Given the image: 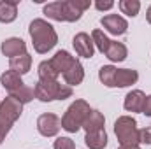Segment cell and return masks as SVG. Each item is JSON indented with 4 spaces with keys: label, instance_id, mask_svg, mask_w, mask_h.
<instances>
[{
    "label": "cell",
    "instance_id": "83f0119b",
    "mask_svg": "<svg viewBox=\"0 0 151 149\" xmlns=\"http://www.w3.org/2000/svg\"><path fill=\"white\" fill-rule=\"evenodd\" d=\"M95 7H97L99 11H109V9L114 7V2H111V0H107V2L99 0V2H95Z\"/></svg>",
    "mask_w": 151,
    "mask_h": 149
},
{
    "label": "cell",
    "instance_id": "44dd1931",
    "mask_svg": "<svg viewBox=\"0 0 151 149\" xmlns=\"http://www.w3.org/2000/svg\"><path fill=\"white\" fill-rule=\"evenodd\" d=\"M39 81H44V82H49V81H56L58 79V72L53 69V65H51V62L49 60H46V62H40L39 63Z\"/></svg>",
    "mask_w": 151,
    "mask_h": 149
},
{
    "label": "cell",
    "instance_id": "603a6c76",
    "mask_svg": "<svg viewBox=\"0 0 151 149\" xmlns=\"http://www.w3.org/2000/svg\"><path fill=\"white\" fill-rule=\"evenodd\" d=\"M91 40H93V46L100 51V53H104L106 54V51H107V47H109V44H111V40L107 39V35L102 32V30H93L91 32Z\"/></svg>",
    "mask_w": 151,
    "mask_h": 149
},
{
    "label": "cell",
    "instance_id": "5b68a950",
    "mask_svg": "<svg viewBox=\"0 0 151 149\" xmlns=\"http://www.w3.org/2000/svg\"><path fill=\"white\" fill-rule=\"evenodd\" d=\"M114 133L121 146H139V128L137 121L130 116H121L114 123Z\"/></svg>",
    "mask_w": 151,
    "mask_h": 149
},
{
    "label": "cell",
    "instance_id": "6da1fadb",
    "mask_svg": "<svg viewBox=\"0 0 151 149\" xmlns=\"http://www.w3.org/2000/svg\"><path fill=\"white\" fill-rule=\"evenodd\" d=\"M28 32H30V37L34 42V49L40 54L51 51L58 42V35H56L53 25H49L46 19H34L30 23Z\"/></svg>",
    "mask_w": 151,
    "mask_h": 149
},
{
    "label": "cell",
    "instance_id": "8992f818",
    "mask_svg": "<svg viewBox=\"0 0 151 149\" xmlns=\"http://www.w3.org/2000/svg\"><path fill=\"white\" fill-rule=\"evenodd\" d=\"M23 112V104L19 100H16L14 97H5L0 102V128L9 133L12 125L19 119Z\"/></svg>",
    "mask_w": 151,
    "mask_h": 149
},
{
    "label": "cell",
    "instance_id": "52a82bcc",
    "mask_svg": "<svg viewBox=\"0 0 151 149\" xmlns=\"http://www.w3.org/2000/svg\"><path fill=\"white\" fill-rule=\"evenodd\" d=\"M62 128V119L56 116V114H51V112H46V114H40L37 119V130L40 135L44 137H55Z\"/></svg>",
    "mask_w": 151,
    "mask_h": 149
},
{
    "label": "cell",
    "instance_id": "4316f807",
    "mask_svg": "<svg viewBox=\"0 0 151 149\" xmlns=\"http://www.w3.org/2000/svg\"><path fill=\"white\" fill-rule=\"evenodd\" d=\"M139 140H141V144H151V128L139 130Z\"/></svg>",
    "mask_w": 151,
    "mask_h": 149
},
{
    "label": "cell",
    "instance_id": "30bf717a",
    "mask_svg": "<svg viewBox=\"0 0 151 149\" xmlns=\"http://www.w3.org/2000/svg\"><path fill=\"white\" fill-rule=\"evenodd\" d=\"M72 46H74L76 53L79 56H83V58H91L93 53H95L93 40H91V37L88 34H84V32H81V34L76 35L74 40H72Z\"/></svg>",
    "mask_w": 151,
    "mask_h": 149
},
{
    "label": "cell",
    "instance_id": "7402d4cb",
    "mask_svg": "<svg viewBox=\"0 0 151 149\" xmlns=\"http://www.w3.org/2000/svg\"><path fill=\"white\" fill-rule=\"evenodd\" d=\"M116 67L113 65H104L99 70V79L102 81V84H106L107 88H116Z\"/></svg>",
    "mask_w": 151,
    "mask_h": 149
},
{
    "label": "cell",
    "instance_id": "484cf974",
    "mask_svg": "<svg viewBox=\"0 0 151 149\" xmlns=\"http://www.w3.org/2000/svg\"><path fill=\"white\" fill-rule=\"evenodd\" d=\"M53 148L55 149H76V144H74V140L69 139V137H58L55 140Z\"/></svg>",
    "mask_w": 151,
    "mask_h": 149
},
{
    "label": "cell",
    "instance_id": "7c38bea8",
    "mask_svg": "<svg viewBox=\"0 0 151 149\" xmlns=\"http://www.w3.org/2000/svg\"><path fill=\"white\" fill-rule=\"evenodd\" d=\"M0 82H2V86L9 91V95H12L14 91L21 90V88L25 86L21 75L16 74V72H12V70H5L4 74L0 75Z\"/></svg>",
    "mask_w": 151,
    "mask_h": 149
},
{
    "label": "cell",
    "instance_id": "ac0fdd59",
    "mask_svg": "<svg viewBox=\"0 0 151 149\" xmlns=\"http://www.w3.org/2000/svg\"><path fill=\"white\" fill-rule=\"evenodd\" d=\"M30 67H32V56L28 53L27 54H21V56H16V58H12L9 62V69L19 75L27 74L30 70Z\"/></svg>",
    "mask_w": 151,
    "mask_h": 149
},
{
    "label": "cell",
    "instance_id": "2e32d148",
    "mask_svg": "<svg viewBox=\"0 0 151 149\" xmlns=\"http://www.w3.org/2000/svg\"><path fill=\"white\" fill-rule=\"evenodd\" d=\"M18 16V2L0 0V23H12Z\"/></svg>",
    "mask_w": 151,
    "mask_h": 149
},
{
    "label": "cell",
    "instance_id": "9a60e30c",
    "mask_svg": "<svg viewBox=\"0 0 151 149\" xmlns=\"http://www.w3.org/2000/svg\"><path fill=\"white\" fill-rule=\"evenodd\" d=\"M51 65H53V69L58 72V74H63L72 63L76 62V58L74 56H70V53H67V51H58L51 60Z\"/></svg>",
    "mask_w": 151,
    "mask_h": 149
},
{
    "label": "cell",
    "instance_id": "7a4b0ae2",
    "mask_svg": "<svg viewBox=\"0 0 151 149\" xmlns=\"http://www.w3.org/2000/svg\"><path fill=\"white\" fill-rule=\"evenodd\" d=\"M90 112H91V109L86 100H76L74 104L69 105V109L65 111L63 117H62V128L67 130L69 133H76L79 128H83V123Z\"/></svg>",
    "mask_w": 151,
    "mask_h": 149
},
{
    "label": "cell",
    "instance_id": "e0dca14e",
    "mask_svg": "<svg viewBox=\"0 0 151 149\" xmlns=\"http://www.w3.org/2000/svg\"><path fill=\"white\" fill-rule=\"evenodd\" d=\"M139 79L137 70H132V69H118L116 70V88H127V86H132L135 84Z\"/></svg>",
    "mask_w": 151,
    "mask_h": 149
},
{
    "label": "cell",
    "instance_id": "3957f363",
    "mask_svg": "<svg viewBox=\"0 0 151 149\" xmlns=\"http://www.w3.org/2000/svg\"><path fill=\"white\" fill-rule=\"evenodd\" d=\"M35 91V98L40 102H53V100H65L72 97V88L69 84H62L58 81H39L34 88Z\"/></svg>",
    "mask_w": 151,
    "mask_h": 149
},
{
    "label": "cell",
    "instance_id": "d6a6232c",
    "mask_svg": "<svg viewBox=\"0 0 151 149\" xmlns=\"http://www.w3.org/2000/svg\"><path fill=\"white\" fill-rule=\"evenodd\" d=\"M5 135H7V133H5V132H4V130L0 128V144L4 142V139H5Z\"/></svg>",
    "mask_w": 151,
    "mask_h": 149
},
{
    "label": "cell",
    "instance_id": "f546056e",
    "mask_svg": "<svg viewBox=\"0 0 151 149\" xmlns=\"http://www.w3.org/2000/svg\"><path fill=\"white\" fill-rule=\"evenodd\" d=\"M142 114H146L148 117H151V95L146 97V102H144V107H142Z\"/></svg>",
    "mask_w": 151,
    "mask_h": 149
},
{
    "label": "cell",
    "instance_id": "d6986e66",
    "mask_svg": "<svg viewBox=\"0 0 151 149\" xmlns=\"http://www.w3.org/2000/svg\"><path fill=\"white\" fill-rule=\"evenodd\" d=\"M84 144H86V148H90V149H104L107 146V133H106V130L86 133Z\"/></svg>",
    "mask_w": 151,
    "mask_h": 149
},
{
    "label": "cell",
    "instance_id": "5bb4252c",
    "mask_svg": "<svg viewBox=\"0 0 151 149\" xmlns=\"http://www.w3.org/2000/svg\"><path fill=\"white\" fill-rule=\"evenodd\" d=\"M104 123H106V117L100 111H93L88 114V117L84 119L83 123V128L86 133H93V132H99V130H104Z\"/></svg>",
    "mask_w": 151,
    "mask_h": 149
},
{
    "label": "cell",
    "instance_id": "277c9868",
    "mask_svg": "<svg viewBox=\"0 0 151 149\" xmlns=\"http://www.w3.org/2000/svg\"><path fill=\"white\" fill-rule=\"evenodd\" d=\"M44 14L49 19H55V21H69V23H74L77 19H81V16H83V12L76 7L74 0L51 2V4L44 5Z\"/></svg>",
    "mask_w": 151,
    "mask_h": 149
},
{
    "label": "cell",
    "instance_id": "cb8c5ba5",
    "mask_svg": "<svg viewBox=\"0 0 151 149\" xmlns=\"http://www.w3.org/2000/svg\"><path fill=\"white\" fill-rule=\"evenodd\" d=\"M118 5H119V11L123 14L130 16V18L137 16L139 14V9H141V2L139 0H121Z\"/></svg>",
    "mask_w": 151,
    "mask_h": 149
},
{
    "label": "cell",
    "instance_id": "9c48e42d",
    "mask_svg": "<svg viewBox=\"0 0 151 149\" xmlns=\"http://www.w3.org/2000/svg\"><path fill=\"white\" fill-rule=\"evenodd\" d=\"M4 56H9L11 60L16 58V56H21V54H27V44L23 39H18V37H11V39H5L0 46Z\"/></svg>",
    "mask_w": 151,
    "mask_h": 149
},
{
    "label": "cell",
    "instance_id": "8fae6325",
    "mask_svg": "<svg viewBox=\"0 0 151 149\" xmlns=\"http://www.w3.org/2000/svg\"><path fill=\"white\" fill-rule=\"evenodd\" d=\"M144 102H146V95L141 90H134V91L127 93L125 102H123V107L128 112H142Z\"/></svg>",
    "mask_w": 151,
    "mask_h": 149
},
{
    "label": "cell",
    "instance_id": "f1b7e54d",
    "mask_svg": "<svg viewBox=\"0 0 151 149\" xmlns=\"http://www.w3.org/2000/svg\"><path fill=\"white\" fill-rule=\"evenodd\" d=\"M74 4H76V7H77L81 12H84V11L91 5V2H90V0H74Z\"/></svg>",
    "mask_w": 151,
    "mask_h": 149
},
{
    "label": "cell",
    "instance_id": "4dcf8cb0",
    "mask_svg": "<svg viewBox=\"0 0 151 149\" xmlns=\"http://www.w3.org/2000/svg\"><path fill=\"white\" fill-rule=\"evenodd\" d=\"M146 19H148V23L151 25V5L148 7V11H146Z\"/></svg>",
    "mask_w": 151,
    "mask_h": 149
},
{
    "label": "cell",
    "instance_id": "4fadbf2b",
    "mask_svg": "<svg viewBox=\"0 0 151 149\" xmlns=\"http://www.w3.org/2000/svg\"><path fill=\"white\" fill-rule=\"evenodd\" d=\"M63 79H65V82L72 88V86H77V84H81L83 82V79H84V69H83V65H81V62L79 60H76L74 63L63 72Z\"/></svg>",
    "mask_w": 151,
    "mask_h": 149
},
{
    "label": "cell",
    "instance_id": "ba28073f",
    "mask_svg": "<svg viewBox=\"0 0 151 149\" xmlns=\"http://www.w3.org/2000/svg\"><path fill=\"white\" fill-rule=\"evenodd\" d=\"M100 25L113 35H123L128 28V23L125 18H121L119 14H107L100 19Z\"/></svg>",
    "mask_w": 151,
    "mask_h": 149
},
{
    "label": "cell",
    "instance_id": "d4e9b609",
    "mask_svg": "<svg viewBox=\"0 0 151 149\" xmlns=\"http://www.w3.org/2000/svg\"><path fill=\"white\" fill-rule=\"evenodd\" d=\"M9 97H14L16 100H19L21 104H28V102H32L34 100V97H35V91H34V88H30V86H23L21 90H18V91H14L12 95H9Z\"/></svg>",
    "mask_w": 151,
    "mask_h": 149
},
{
    "label": "cell",
    "instance_id": "ffe728a7",
    "mask_svg": "<svg viewBox=\"0 0 151 149\" xmlns=\"http://www.w3.org/2000/svg\"><path fill=\"white\" fill-rule=\"evenodd\" d=\"M127 47H125V44H121V42H116V40H111V44H109V47H107V51H106V56L111 60V62H123L125 58H127Z\"/></svg>",
    "mask_w": 151,
    "mask_h": 149
},
{
    "label": "cell",
    "instance_id": "1f68e13d",
    "mask_svg": "<svg viewBox=\"0 0 151 149\" xmlns=\"http://www.w3.org/2000/svg\"><path fill=\"white\" fill-rule=\"evenodd\" d=\"M118 149H141L139 146H119Z\"/></svg>",
    "mask_w": 151,
    "mask_h": 149
}]
</instances>
